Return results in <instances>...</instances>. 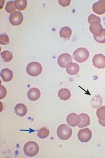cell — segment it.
Masks as SVG:
<instances>
[{
  "mask_svg": "<svg viewBox=\"0 0 105 158\" xmlns=\"http://www.w3.org/2000/svg\"><path fill=\"white\" fill-rule=\"evenodd\" d=\"M72 132L71 127L65 124L60 125L57 130V136L63 140H68L71 136Z\"/></svg>",
  "mask_w": 105,
  "mask_h": 158,
  "instance_id": "1",
  "label": "cell"
},
{
  "mask_svg": "<svg viewBox=\"0 0 105 158\" xmlns=\"http://www.w3.org/2000/svg\"><path fill=\"white\" fill-rule=\"evenodd\" d=\"M24 152L29 157H33L37 155L39 151L38 145L35 142L30 141L25 144L24 146Z\"/></svg>",
  "mask_w": 105,
  "mask_h": 158,
  "instance_id": "2",
  "label": "cell"
},
{
  "mask_svg": "<svg viewBox=\"0 0 105 158\" xmlns=\"http://www.w3.org/2000/svg\"><path fill=\"white\" fill-rule=\"evenodd\" d=\"M74 59L79 63L86 62L89 57V52L86 48H79L73 53Z\"/></svg>",
  "mask_w": 105,
  "mask_h": 158,
  "instance_id": "3",
  "label": "cell"
},
{
  "mask_svg": "<svg viewBox=\"0 0 105 158\" xmlns=\"http://www.w3.org/2000/svg\"><path fill=\"white\" fill-rule=\"evenodd\" d=\"M42 68L41 64L38 62H33L30 63L26 68V71L31 77H37L42 72Z\"/></svg>",
  "mask_w": 105,
  "mask_h": 158,
  "instance_id": "4",
  "label": "cell"
},
{
  "mask_svg": "<svg viewBox=\"0 0 105 158\" xmlns=\"http://www.w3.org/2000/svg\"><path fill=\"white\" fill-rule=\"evenodd\" d=\"M78 139L82 143H87L91 140L92 137V133L89 128L82 129L79 131L77 134Z\"/></svg>",
  "mask_w": 105,
  "mask_h": 158,
  "instance_id": "5",
  "label": "cell"
},
{
  "mask_svg": "<svg viewBox=\"0 0 105 158\" xmlns=\"http://www.w3.org/2000/svg\"><path fill=\"white\" fill-rule=\"evenodd\" d=\"M10 23L15 26H20L23 22V15L20 11H15L9 16Z\"/></svg>",
  "mask_w": 105,
  "mask_h": 158,
  "instance_id": "6",
  "label": "cell"
},
{
  "mask_svg": "<svg viewBox=\"0 0 105 158\" xmlns=\"http://www.w3.org/2000/svg\"><path fill=\"white\" fill-rule=\"evenodd\" d=\"M93 65L98 69H104L105 68V56L102 54H97L92 59Z\"/></svg>",
  "mask_w": 105,
  "mask_h": 158,
  "instance_id": "7",
  "label": "cell"
},
{
  "mask_svg": "<svg viewBox=\"0 0 105 158\" xmlns=\"http://www.w3.org/2000/svg\"><path fill=\"white\" fill-rule=\"evenodd\" d=\"M71 62L72 57L70 54L68 53H63L60 55L57 59L58 64L61 68H66L67 65Z\"/></svg>",
  "mask_w": 105,
  "mask_h": 158,
  "instance_id": "8",
  "label": "cell"
},
{
  "mask_svg": "<svg viewBox=\"0 0 105 158\" xmlns=\"http://www.w3.org/2000/svg\"><path fill=\"white\" fill-rule=\"evenodd\" d=\"M90 31L91 33L93 35V36H100L103 33V27L101 25L100 23L98 22H93L91 24L89 27Z\"/></svg>",
  "mask_w": 105,
  "mask_h": 158,
  "instance_id": "9",
  "label": "cell"
},
{
  "mask_svg": "<svg viewBox=\"0 0 105 158\" xmlns=\"http://www.w3.org/2000/svg\"><path fill=\"white\" fill-rule=\"evenodd\" d=\"M92 10L95 13L102 15L105 13V0L99 1L93 4Z\"/></svg>",
  "mask_w": 105,
  "mask_h": 158,
  "instance_id": "10",
  "label": "cell"
},
{
  "mask_svg": "<svg viewBox=\"0 0 105 158\" xmlns=\"http://www.w3.org/2000/svg\"><path fill=\"white\" fill-rule=\"evenodd\" d=\"M67 123L70 126L74 127L78 126L81 122V118L76 113H71L67 117Z\"/></svg>",
  "mask_w": 105,
  "mask_h": 158,
  "instance_id": "11",
  "label": "cell"
},
{
  "mask_svg": "<svg viewBox=\"0 0 105 158\" xmlns=\"http://www.w3.org/2000/svg\"><path fill=\"white\" fill-rule=\"evenodd\" d=\"M40 91L37 88H31L28 91L27 97L30 100L32 101H35L38 100L40 97Z\"/></svg>",
  "mask_w": 105,
  "mask_h": 158,
  "instance_id": "12",
  "label": "cell"
},
{
  "mask_svg": "<svg viewBox=\"0 0 105 158\" xmlns=\"http://www.w3.org/2000/svg\"><path fill=\"white\" fill-rule=\"evenodd\" d=\"M80 70L79 66L76 63L70 62L66 66V72L70 75H75L77 74Z\"/></svg>",
  "mask_w": 105,
  "mask_h": 158,
  "instance_id": "13",
  "label": "cell"
},
{
  "mask_svg": "<svg viewBox=\"0 0 105 158\" xmlns=\"http://www.w3.org/2000/svg\"><path fill=\"white\" fill-rule=\"evenodd\" d=\"M1 77L4 82H10L13 78V73L8 68L3 69L1 71Z\"/></svg>",
  "mask_w": 105,
  "mask_h": 158,
  "instance_id": "14",
  "label": "cell"
},
{
  "mask_svg": "<svg viewBox=\"0 0 105 158\" xmlns=\"http://www.w3.org/2000/svg\"><path fill=\"white\" fill-rule=\"evenodd\" d=\"M15 112L18 116L23 117L27 114V108L24 104L19 103L15 107Z\"/></svg>",
  "mask_w": 105,
  "mask_h": 158,
  "instance_id": "15",
  "label": "cell"
},
{
  "mask_svg": "<svg viewBox=\"0 0 105 158\" xmlns=\"http://www.w3.org/2000/svg\"><path fill=\"white\" fill-rule=\"evenodd\" d=\"M81 118V122L78 125V127L80 128H83L88 126L91 123V118L89 115L85 113H82L79 114Z\"/></svg>",
  "mask_w": 105,
  "mask_h": 158,
  "instance_id": "16",
  "label": "cell"
},
{
  "mask_svg": "<svg viewBox=\"0 0 105 158\" xmlns=\"http://www.w3.org/2000/svg\"><path fill=\"white\" fill-rule=\"evenodd\" d=\"M58 96L62 100L66 101L70 99L71 97L70 91L67 88H63L61 89L59 93Z\"/></svg>",
  "mask_w": 105,
  "mask_h": 158,
  "instance_id": "17",
  "label": "cell"
},
{
  "mask_svg": "<svg viewBox=\"0 0 105 158\" xmlns=\"http://www.w3.org/2000/svg\"><path fill=\"white\" fill-rule=\"evenodd\" d=\"M71 35H72V31L69 27H67V26L63 27L60 31V37L66 39H69Z\"/></svg>",
  "mask_w": 105,
  "mask_h": 158,
  "instance_id": "18",
  "label": "cell"
},
{
  "mask_svg": "<svg viewBox=\"0 0 105 158\" xmlns=\"http://www.w3.org/2000/svg\"><path fill=\"white\" fill-rule=\"evenodd\" d=\"M102 104V98L99 95H96L91 99V104L94 108H98Z\"/></svg>",
  "mask_w": 105,
  "mask_h": 158,
  "instance_id": "19",
  "label": "cell"
},
{
  "mask_svg": "<svg viewBox=\"0 0 105 158\" xmlns=\"http://www.w3.org/2000/svg\"><path fill=\"white\" fill-rule=\"evenodd\" d=\"M14 1L15 8L20 11L25 10L27 6V1L26 0H17Z\"/></svg>",
  "mask_w": 105,
  "mask_h": 158,
  "instance_id": "20",
  "label": "cell"
},
{
  "mask_svg": "<svg viewBox=\"0 0 105 158\" xmlns=\"http://www.w3.org/2000/svg\"><path fill=\"white\" fill-rule=\"evenodd\" d=\"M1 56L3 60L6 62H9L13 59V53L8 50L2 52L1 53Z\"/></svg>",
  "mask_w": 105,
  "mask_h": 158,
  "instance_id": "21",
  "label": "cell"
},
{
  "mask_svg": "<svg viewBox=\"0 0 105 158\" xmlns=\"http://www.w3.org/2000/svg\"><path fill=\"white\" fill-rule=\"evenodd\" d=\"M16 9L17 8L15 6V1H10L7 2L6 7V10L7 13L12 14L13 13L16 11H15Z\"/></svg>",
  "mask_w": 105,
  "mask_h": 158,
  "instance_id": "22",
  "label": "cell"
},
{
  "mask_svg": "<svg viewBox=\"0 0 105 158\" xmlns=\"http://www.w3.org/2000/svg\"><path fill=\"white\" fill-rule=\"evenodd\" d=\"M50 134L49 130L47 129L46 127H42L39 130L37 136L40 139H45L49 136Z\"/></svg>",
  "mask_w": 105,
  "mask_h": 158,
  "instance_id": "23",
  "label": "cell"
},
{
  "mask_svg": "<svg viewBox=\"0 0 105 158\" xmlns=\"http://www.w3.org/2000/svg\"><path fill=\"white\" fill-rule=\"evenodd\" d=\"M96 115L99 120H105V106H101L96 111Z\"/></svg>",
  "mask_w": 105,
  "mask_h": 158,
  "instance_id": "24",
  "label": "cell"
},
{
  "mask_svg": "<svg viewBox=\"0 0 105 158\" xmlns=\"http://www.w3.org/2000/svg\"><path fill=\"white\" fill-rule=\"evenodd\" d=\"M94 39L99 43H105V29H103V33L100 36L96 37L93 36Z\"/></svg>",
  "mask_w": 105,
  "mask_h": 158,
  "instance_id": "25",
  "label": "cell"
},
{
  "mask_svg": "<svg viewBox=\"0 0 105 158\" xmlns=\"http://www.w3.org/2000/svg\"><path fill=\"white\" fill-rule=\"evenodd\" d=\"M10 42L9 37L6 35H1L0 36V43L1 45H7Z\"/></svg>",
  "mask_w": 105,
  "mask_h": 158,
  "instance_id": "26",
  "label": "cell"
},
{
  "mask_svg": "<svg viewBox=\"0 0 105 158\" xmlns=\"http://www.w3.org/2000/svg\"><path fill=\"white\" fill-rule=\"evenodd\" d=\"M88 22L91 24L93 22H98V23H100L101 22V20L100 19V17L98 16H96L95 15H91L89 17H88Z\"/></svg>",
  "mask_w": 105,
  "mask_h": 158,
  "instance_id": "27",
  "label": "cell"
},
{
  "mask_svg": "<svg viewBox=\"0 0 105 158\" xmlns=\"http://www.w3.org/2000/svg\"><path fill=\"white\" fill-rule=\"evenodd\" d=\"M1 95H0V99H3L5 98V97L7 95V91L5 87L2 85H1Z\"/></svg>",
  "mask_w": 105,
  "mask_h": 158,
  "instance_id": "28",
  "label": "cell"
},
{
  "mask_svg": "<svg viewBox=\"0 0 105 158\" xmlns=\"http://www.w3.org/2000/svg\"><path fill=\"white\" fill-rule=\"evenodd\" d=\"M59 3L63 7H67L70 5V0H66V1H59Z\"/></svg>",
  "mask_w": 105,
  "mask_h": 158,
  "instance_id": "29",
  "label": "cell"
},
{
  "mask_svg": "<svg viewBox=\"0 0 105 158\" xmlns=\"http://www.w3.org/2000/svg\"><path fill=\"white\" fill-rule=\"evenodd\" d=\"M99 124H100L101 126H103V127H105V120H99Z\"/></svg>",
  "mask_w": 105,
  "mask_h": 158,
  "instance_id": "30",
  "label": "cell"
}]
</instances>
